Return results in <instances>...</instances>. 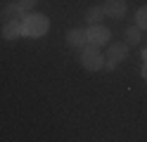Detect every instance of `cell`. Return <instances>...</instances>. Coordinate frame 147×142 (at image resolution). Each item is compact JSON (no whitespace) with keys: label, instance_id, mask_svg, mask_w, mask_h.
Segmentation results:
<instances>
[{"label":"cell","instance_id":"cell-11","mask_svg":"<svg viewBox=\"0 0 147 142\" xmlns=\"http://www.w3.org/2000/svg\"><path fill=\"white\" fill-rule=\"evenodd\" d=\"M126 40L128 43H140V28H138V26H131V28H128V31H126Z\"/></svg>","mask_w":147,"mask_h":142},{"label":"cell","instance_id":"cell-2","mask_svg":"<svg viewBox=\"0 0 147 142\" xmlns=\"http://www.w3.org/2000/svg\"><path fill=\"white\" fill-rule=\"evenodd\" d=\"M81 64H83L86 71H100L105 66V57L95 45H86L81 50Z\"/></svg>","mask_w":147,"mask_h":142},{"label":"cell","instance_id":"cell-13","mask_svg":"<svg viewBox=\"0 0 147 142\" xmlns=\"http://www.w3.org/2000/svg\"><path fill=\"white\" fill-rule=\"evenodd\" d=\"M105 69H107V71H114V69H116V62H109V59H107V62H105Z\"/></svg>","mask_w":147,"mask_h":142},{"label":"cell","instance_id":"cell-3","mask_svg":"<svg viewBox=\"0 0 147 142\" xmlns=\"http://www.w3.org/2000/svg\"><path fill=\"white\" fill-rule=\"evenodd\" d=\"M86 33H88V43L95 47H102L109 43V31L102 24H90V28H86Z\"/></svg>","mask_w":147,"mask_h":142},{"label":"cell","instance_id":"cell-9","mask_svg":"<svg viewBox=\"0 0 147 142\" xmlns=\"http://www.w3.org/2000/svg\"><path fill=\"white\" fill-rule=\"evenodd\" d=\"M105 17H107V14H105V7H102V5H93V7H90L88 12H86L88 24H100Z\"/></svg>","mask_w":147,"mask_h":142},{"label":"cell","instance_id":"cell-7","mask_svg":"<svg viewBox=\"0 0 147 142\" xmlns=\"http://www.w3.org/2000/svg\"><path fill=\"white\" fill-rule=\"evenodd\" d=\"M24 17H26V14H24V9L19 7V3H10V5H5L3 14H0L3 24H7V22H14V19H24Z\"/></svg>","mask_w":147,"mask_h":142},{"label":"cell","instance_id":"cell-5","mask_svg":"<svg viewBox=\"0 0 147 142\" xmlns=\"http://www.w3.org/2000/svg\"><path fill=\"white\" fill-rule=\"evenodd\" d=\"M67 43L74 47V50H83L88 43V33H86V28H71V31L67 33Z\"/></svg>","mask_w":147,"mask_h":142},{"label":"cell","instance_id":"cell-15","mask_svg":"<svg viewBox=\"0 0 147 142\" xmlns=\"http://www.w3.org/2000/svg\"><path fill=\"white\" fill-rule=\"evenodd\" d=\"M142 57H145V59H147V50H142Z\"/></svg>","mask_w":147,"mask_h":142},{"label":"cell","instance_id":"cell-4","mask_svg":"<svg viewBox=\"0 0 147 142\" xmlns=\"http://www.w3.org/2000/svg\"><path fill=\"white\" fill-rule=\"evenodd\" d=\"M102 7H105V14L112 17V19H123L126 17V9H128L126 0H107Z\"/></svg>","mask_w":147,"mask_h":142},{"label":"cell","instance_id":"cell-6","mask_svg":"<svg viewBox=\"0 0 147 142\" xmlns=\"http://www.w3.org/2000/svg\"><path fill=\"white\" fill-rule=\"evenodd\" d=\"M24 19H14V22H7L3 24V38H7V40H17L19 36H24Z\"/></svg>","mask_w":147,"mask_h":142},{"label":"cell","instance_id":"cell-1","mask_svg":"<svg viewBox=\"0 0 147 142\" xmlns=\"http://www.w3.org/2000/svg\"><path fill=\"white\" fill-rule=\"evenodd\" d=\"M22 24H24V36H29V38H40V36L48 33V28H50L48 17H45V14H38V12L26 14Z\"/></svg>","mask_w":147,"mask_h":142},{"label":"cell","instance_id":"cell-14","mask_svg":"<svg viewBox=\"0 0 147 142\" xmlns=\"http://www.w3.org/2000/svg\"><path fill=\"white\" fill-rule=\"evenodd\" d=\"M142 76H145V81H147V59H145V66H142Z\"/></svg>","mask_w":147,"mask_h":142},{"label":"cell","instance_id":"cell-12","mask_svg":"<svg viewBox=\"0 0 147 142\" xmlns=\"http://www.w3.org/2000/svg\"><path fill=\"white\" fill-rule=\"evenodd\" d=\"M17 3H19V7L24 9V12H29V9L36 5V0H17Z\"/></svg>","mask_w":147,"mask_h":142},{"label":"cell","instance_id":"cell-10","mask_svg":"<svg viewBox=\"0 0 147 142\" xmlns=\"http://www.w3.org/2000/svg\"><path fill=\"white\" fill-rule=\"evenodd\" d=\"M135 24L140 31H147V5L138 9V14H135Z\"/></svg>","mask_w":147,"mask_h":142},{"label":"cell","instance_id":"cell-8","mask_svg":"<svg viewBox=\"0 0 147 142\" xmlns=\"http://www.w3.org/2000/svg\"><path fill=\"white\" fill-rule=\"evenodd\" d=\"M126 55H128V45L126 43H112V47H109V52H107V59L119 64V62L126 59Z\"/></svg>","mask_w":147,"mask_h":142}]
</instances>
